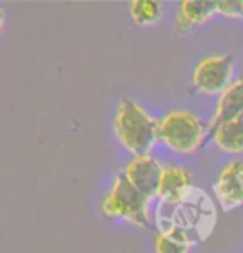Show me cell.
<instances>
[{"label": "cell", "instance_id": "5bb4252c", "mask_svg": "<svg viewBox=\"0 0 243 253\" xmlns=\"http://www.w3.org/2000/svg\"><path fill=\"white\" fill-rule=\"evenodd\" d=\"M175 27H177L178 32H188V30H192L193 27H195V24H193L188 17H185L182 12L178 10L177 17H175Z\"/></svg>", "mask_w": 243, "mask_h": 253}, {"label": "cell", "instance_id": "8992f818", "mask_svg": "<svg viewBox=\"0 0 243 253\" xmlns=\"http://www.w3.org/2000/svg\"><path fill=\"white\" fill-rule=\"evenodd\" d=\"M213 192L223 210H233L243 205V164L232 162L220 171Z\"/></svg>", "mask_w": 243, "mask_h": 253}, {"label": "cell", "instance_id": "9c48e42d", "mask_svg": "<svg viewBox=\"0 0 243 253\" xmlns=\"http://www.w3.org/2000/svg\"><path fill=\"white\" fill-rule=\"evenodd\" d=\"M213 142L220 150L227 153H243V115L217 126Z\"/></svg>", "mask_w": 243, "mask_h": 253}, {"label": "cell", "instance_id": "7a4b0ae2", "mask_svg": "<svg viewBox=\"0 0 243 253\" xmlns=\"http://www.w3.org/2000/svg\"><path fill=\"white\" fill-rule=\"evenodd\" d=\"M205 126L188 110H172L159 122V140L180 155H192L205 140Z\"/></svg>", "mask_w": 243, "mask_h": 253}, {"label": "cell", "instance_id": "52a82bcc", "mask_svg": "<svg viewBox=\"0 0 243 253\" xmlns=\"http://www.w3.org/2000/svg\"><path fill=\"white\" fill-rule=\"evenodd\" d=\"M193 187V175L187 169L177 165H165L157 197L166 203H180L187 198Z\"/></svg>", "mask_w": 243, "mask_h": 253}, {"label": "cell", "instance_id": "5b68a950", "mask_svg": "<svg viewBox=\"0 0 243 253\" xmlns=\"http://www.w3.org/2000/svg\"><path fill=\"white\" fill-rule=\"evenodd\" d=\"M162 173H163V165H160L159 160H155L152 155L133 157L125 169V177L130 180V183L148 198L159 193Z\"/></svg>", "mask_w": 243, "mask_h": 253}, {"label": "cell", "instance_id": "ba28073f", "mask_svg": "<svg viewBox=\"0 0 243 253\" xmlns=\"http://www.w3.org/2000/svg\"><path fill=\"white\" fill-rule=\"evenodd\" d=\"M240 115H243V75L220 95L217 108H215V115L210 122L208 132L213 133L217 126Z\"/></svg>", "mask_w": 243, "mask_h": 253}, {"label": "cell", "instance_id": "8fae6325", "mask_svg": "<svg viewBox=\"0 0 243 253\" xmlns=\"http://www.w3.org/2000/svg\"><path fill=\"white\" fill-rule=\"evenodd\" d=\"M180 12L197 25L210 20L215 13H218V8L213 0H185L180 3Z\"/></svg>", "mask_w": 243, "mask_h": 253}, {"label": "cell", "instance_id": "7c38bea8", "mask_svg": "<svg viewBox=\"0 0 243 253\" xmlns=\"http://www.w3.org/2000/svg\"><path fill=\"white\" fill-rule=\"evenodd\" d=\"M130 13L135 24L154 25L162 19V3L157 0H135L130 3Z\"/></svg>", "mask_w": 243, "mask_h": 253}, {"label": "cell", "instance_id": "3957f363", "mask_svg": "<svg viewBox=\"0 0 243 253\" xmlns=\"http://www.w3.org/2000/svg\"><path fill=\"white\" fill-rule=\"evenodd\" d=\"M148 203L150 198L122 173L114 180L110 192L103 198L102 211L112 218H123L138 227H148Z\"/></svg>", "mask_w": 243, "mask_h": 253}, {"label": "cell", "instance_id": "4fadbf2b", "mask_svg": "<svg viewBox=\"0 0 243 253\" xmlns=\"http://www.w3.org/2000/svg\"><path fill=\"white\" fill-rule=\"evenodd\" d=\"M218 13L230 19L243 17V0H217Z\"/></svg>", "mask_w": 243, "mask_h": 253}, {"label": "cell", "instance_id": "277c9868", "mask_svg": "<svg viewBox=\"0 0 243 253\" xmlns=\"http://www.w3.org/2000/svg\"><path fill=\"white\" fill-rule=\"evenodd\" d=\"M233 74L232 55H213L205 57L193 70V87L206 95H222L230 87Z\"/></svg>", "mask_w": 243, "mask_h": 253}, {"label": "cell", "instance_id": "6da1fadb", "mask_svg": "<svg viewBox=\"0 0 243 253\" xmlns=\"http://www.w3.org/2000/svg\"><path fill=\"white\" fill-rule=\"evenodd\" d=\"M114 126L119 142L133 157L150 155L159 140V122L132 98L120 102Z\"/></svg>", "mask_w": 243, "mask_h": 253}, {"label": "cell", "instance_id": "30bf717a", "mask_svg": "<svg viewBox=\"0 0 243 253\" xmlns=\"http://www.w3.org/2000/svg\"><path fill=\"white\" fill-rule=\"evenodd\" d=\"M190 247L192 242L187 230L178 227H170L155 237V253H188Z\"/></svg>", "mask_w": 243, "mask_h": 253}]
</instances>
